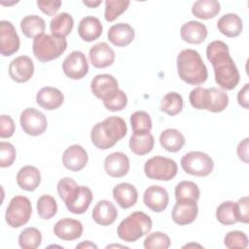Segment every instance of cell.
Segmentation results:
<instances>
[{"label":"cell","mask_w":249,"mask_h":249,"mask_svg":"<svg viewBox=\"0 0 249 249\" xmlns=\"http://www.w3.org/2000/svg\"><path fill=\"white\" fill-rule=\"evenodd\" d=\"M169 236L161 231H155L146 236L143 246L146 249H167L170 246Z\"/></svg>","instance_id":"obj_42"},{"label":"cell","mask_w":249,"mask_h":249,"mask_svg":"<svg viewBox=\"0 0 249 249\" xmlns=\"http://www.w3.org/2000/svg\"><path fill=\"white\" fill-rule=\"evenodd\" d=\"M130 2L127 0H107L105 1L104 18L107 21H114L126 11Z\"/></svg>","instance_id":"obj_41"},{"label":"cell","mask_w":249,"mask_h":249,"mask_svg":"<svg viewBox=\"0 0 249 249\" xmlns=\"http://www.w3.org/2000/svg\"><path fill=\"white\" fill-rule=\"evenodd\" d=\"M90 89L94 96L103 101L119 90V84L110 74H98L91 80Z\"/></svg>","instance_id":"obj_15"},{"label":"cell","mask_w":249,"mask_h":249,"mask_svg":"<svg viewBox=\"0 0 249 249\" xmlns=\"http://www.w3.org/2000/svg\"><path fill=\"white\" fill-rule=\"evenodd\" d=\"M74 26V19L68 13H60L55 15L51 22L50 29L53 35L65 38L68 36Z\"/></svg>","instance_id":"obj_30"},{"label":"cell","mask_w":249,"mask_h":249,"mask_svg":"<svg viewBox=\"0 0 249 249\" xmlns=\"http://www.w3.org/2000/svg\"><path fill=\"white\" fill-rule=\"evenodd\" d=\"M76 248L78 249V248H86V249H88V248H94V249H96L97 248V246L94 244V243H92L91 241H89V240H85V241H83V242H81L80 244H78L77 246H76Z\"/></svg>","instance_id":"obj_52"},{"label":"cell","mask_w":249,"mask_h":249,"mask_svg":"<svg viewBox=\"0 0 249 249\" xmlns=\"http://www.w3.org/2000/svg\"><path fill=\"white\" fill-rule=\"evenodd\" d=\"M218 30L229 38L237 37L243 29V21L236 14H226L222 16L217 22Z\"/></svg>","instance_id":"obj_28"},{"label":"cell","mask_w":249,"mask_h":249,"mask_svg":"<svg viewBox=\"0 0 249 249\" xmlns=\"http://www.w3.org/2000/svg\"><path fill=\"white\" fill-rule=\"evenodd\" d=\"M236 210L238 222L247 224L249 222V198L248 196H243L237 200Z\"/></svg>","instance_id":"obj_48"},{"label":"cell","mask_w":249,"mask_h":249,"mask_svg":"<svg viewBox=\"0 0 249 249\" xmlns=\"http://www.w3.org/2000/svg\"><path fill=\"white\" fill-rule=\"evenodd\" d=\"M20 29L23 35L30 39H35L37 36L44 34L46 29L45 20L36 15L24 17L20 20Z\"/></svg>","instance_id":"obj_31"},{"label":"cell","mask_w":249,"mask_h":249,"mask_svg":"<svg viewBox=\"0 0 249 249\" xmlns=\"http://www.w3.org/2000/svg\"><path fill=\"white\" fill-rule=\"evenodd\" d=\"M20 41L15 26L11 21H0V53L4 56L16 53L19 49Z\"/></svg>","instance_id":"obj_12"},{"label":"cell","mask_w":249,"mask_h":249,"mask_svg":"<svg viewBox=\"0 0 249 249\" xmlns=\"http://www.w3.org/2000/svg\"><path fill=\"white\" fill-rule=\"evenodd\" d=\"M177 72L179 78L189 85H201L208 78L207 67L198 52L185 49L177 55Z\"/></svg>","instance_id":"obj_3"},{"label":"cell","mask_w":249,"mask_h":249,"mask_svg":"<svg viewBox=\"0 0 249 249\" xmlns=\"http://www.w3.org/2000/svg\"><path fill=\"white\" fill-rule=\"evenodd\" d=\"M197 203L192 199L177 200L173 206L171 218L179 226H186L193 223L197 216Z\"/></svg>","instance_id":"obj_13"},{"label":"cell","mask_w":249,"mask_h":249,"mask_svg":"<svg viewBox=\"0 0 249 249\" xmlns=\"http://www.w3.org/2000/svg\"><path fill=\"white\" fill-rule=\"evenodd\" d=\"M144 204L154 212L160 213L165 210L169 202V196L167 191L160 186L148 187L143 195Z\"/></svg>","instance_id":"obj_16"},{"label":"cell","mask_w":249,"mask_h":249,"mask_svg":"<svg viewBox=\"0 0 249 249\" xmlns=\"http://www.w3.org/2000/svg\"><path fill=\"white\" fill-rule=\"evenodd\" d=\"M113 197L121 208L127 209L137 202L138 193L133 185L124 182L114 187Z\"/></svg>","instance_id":"obj_25"},{"label":"cell","mask_w":249,"mask_h":249,"mask_svg":"<svg viewBox=\"0 0 249 249\" xmlns=\"http://www.w3.org/2000/svg\"><path fill=\"white\" fill-rule=\"evenodd\" d=\"M62 70L66 77L72 80H80L89 72V63L84 53L74 51L70 53L62 62Z\"/></svg>","instance_id":"obj_11"},{"label":"cell","mask_w":249,"mask_h":249,"mask_svg":"<svg viewBox=\"0 0 249 249\" xmlns=\"http://www.w3.org/2000/svg\"><path fill=\"white\" fill-rule=\"evenodd\" d=\"M178 166L176 161L166 157H153L144 164L145 175L152 180L170 181L176 176Z\"/></svg>","instance_id":"obj_6"},{"label":"cell","mask_w":249,"mask_h":249,"mask_svg":"<svg viewBox=\"0 0 249 249\" xmlns=\"http://www.w3.org/2000/svg\"><path fill=\"white\" fill-rule=\"evenodd\" d=\"M248 142L249 138H244L242 141L239 142L236 149V153L239 160H241L245 163H248Z\"/></svg>","instance_id":"obj_50"},{"label":"cell","mask_w":249,"mask_h":249,"mask_svg":"<svg viewBox=\"0 0 249 249\" xmlns=\"http://www.w3.org/2000/svg\"><path fill=\"white\" fill-rule=\"evenodd\" d=\"M32 214L30 200L23 196H14L6 208L5 220L11 228H20L25 225Z\"/></svg>","instance_id":"obj_8"},{"label":"cell","mask_w":249,"mask_h":249,"mask_svg":"<svg viewBox=\"0 0 249 249\" xmlns=\"http://www.w3.org/2000/svg\"><path fill=\"white\" fill-rule=\"evenodd\" d=\"M9 76L16 83H26L34 74V64L27 55H19L9 64Z\"/></svg>","instance_id":"obj_14"},{"label":"cell","mask_w":249,"mask_h":249,"mask_svg":"<svg viewBox=\"0 0 249 249\" xmlns=\"http://www.w3.org/2000/svg\"><path fill=\"white\" fill-rule=\"evenodd\" d=\"M189 101L195 109L206 110L207 89H204L202 87H196L192 89L189 94Z\"/></svg>","instance_id":"obj_45"},{"label":"cell","mask_w":249,"mask_h":249,"mask_svg":"<svg viewBox=\"0 0 249 249\" xmlns=\"http://www.w3.org/2000/svg\"><path fill=\"white\" fill-rule=\"evenodd\" d=\"M83 225L80 221L63 218L58 220L53 226V233L62 240L71 241L78 239L83 234Z\"/></svg>","instance_id":"obj_19"},{"label":"cell","mask_w":249,"mask_h":249,"mask_svg":"<svg viewBox=\"0 0 249 249\" xmlns=\"http://www.w3.org/2000/svg\"><path fill=\"white\" fill-rule=\"evenodd\" d=\"M15 123L12 117L9 115H1L0 116V137L1 138H9L13 136L15 132Z\"/></svg>","instance_id":"obj_47"},{"label":"cell","mask_w":249,"mask_h":249,"mask_svg":"<svg viewBox=\"0 0 249 249\" xmlns=\"http://www.w3.org/2000/svg\"><path fill=\"white\" fill-rule=\"evenodd\" d=\"M67 49L65 38L53 34H41L33 39L32 50L35 57L41 62L58 58Z\"/></svg>","instance_id":"obj_5"},{"label":"cell","mask_w":249,"mask_h":249,"mask_svg":"<svg viewBox=\"0 0 249 249\" xmlns=\"http://www.w3.org/2000/svg\"><path fill=\"white\" fill-rule=\"evenodd\" d=\"M183 170L193 176H208L214 168V161L210 156L200 151H192L185 154L181 159Z\"/></svg>","instance_id":"obj_7"},{"label":"cell","mask_w":249,"mask_h":249,"mask_svg":"<svg viewBox=\"0 0 249 249\" xmlns=\"http://www.w3.org/2000/svg\"><path fill=\"white\" fill-rule=\"evenodd\" d=\"M16 149L9 142H0V166L2 168L11 166L16 160Z\"/></svg>","instance_id":"obj_46"},{"label":"cell","mask_w":249,"mask_h":249,"mask_svg":"<svg viewBox=\"0 0 249 249\" xmlns=\"http://www.w3.org/2000/svg\"><path fill=\"white\" fill-rule=\"evenodd\" d=\"M111 247H122V248H127L126 246H124V245H116V244H112V245H108L107 248H111Z\"/></svg>","instance_id":"obj_54"},{"label":"cell","mask_w":249,"mask_h":249,"mask_svg":"<svg viewBox=\"0 0 249 249\" xmlns=\"http://www.w3.org/2000/svg\"><path fill=\"white\" fill-rule=\"evenodd\" d=\"M93 198L91 190L87 186H74L62 198L68 211L74 214L85 213Z\"/></svg>","instance_id":"obj_9"},{"label":"cell","mask_w":249,"mask_h":249,"mask_svg":"<svg viewBox=\"0 0 249 249\" xmlns=\"http://www.w3.org/2000/svg\"><path fill=\"white\" fill-rule=\"evenodd\" d=\"M248 93H249V84H245L244 87L237 93V102L244 109H248Z\"/></svg>","instance_id":"obj_51"},{"label":"cell","mask_w":249,"mask_h":249,"mask_svg":"<svg viewBox=\"0 0 249 249\" xmlns=\"http://www.w3.org/2000/svg\"><path fill=\"white\" fill-rule=\"evenodd\" d=\"M41 231L33 227L24 229L18 235V244L23 249H36L41 245Z\"/></svg>","instance_id":"obj_39"},{"label":"cell","mask_w":249,"mask_h":249,"mask_svg":"<svg viewBox=\"0 0 249 249\" xmlns=\"http://www.w3.org/2000/svg\"><path fill=\"white\" fill-rule=\"evenodd\" d=\"M220 11L221 5L216 0H198L195 2L192 7V14L201 19L213 18Z\"/></svg>","instance_id":"obj_32"},{"label":"cell","mask_w":249,"mask_h":249,"mask_svg":"<svg viewBox=\"0 0 249 249\" xmlns=\"http://www.w3.org/2000/svg\"><path fill=\"white\" fill-rule=\"evenodd\" d=\"M91 216L96 224L100 226H109L116 221L118 211L111 201L101 199L93 207Z\"/></svg>","instance_id":"obj_23"},{"label":"cell","mask_w":249,"mask_h":249,"mask_svg":"<svg viewBox=\"0 0 249 249\" xmlns=\"http://www.w3.org/2000/svg\"><path fill=\"white\" fill-rule=\"evenodd\" d=\"M153 222L149 215L142 211H135L124 218L118 226V236L125 242H134L149 233Z\"/></svg>","instance_id":"obj_4"},{"label":"cell","mask_w":249,"mask_h":249,"mask_svg":"<svg viewBox=\"0 0 249 249\" xmlns=\"http://www.w3.org/2000/svg\"><path fill=\"white\" fill-rule=\"evenodd\" d=\"M17 183L18 187L27 192L35 191L41 183V173L33 165L21 167L17 174Z\"/></svg>","instance_id":"obj_26"},{"label":"cell","mask_w":249,"mask_h":249,"mask_svg":"<svg viewBox=\"0 0 249 249\" xmlns=\"http://www.w3.org/2000/svg\"><path fill=\"white\" fill-rule=\"evenodd\" d=\"M135 32L128 23L119 22L112 25L107 33L108 40L116 47H126L134 39Z\"/></svg>","instance_id":"obj_22"},{"label":"cell","mask_w":249,"mask_h":249,"mask_svg":"<svg viewBox=\"0 0 249 249\" xmlns=\"http://www.w3.org/2000/svg\"><path fill=\"white\" fill-rule=\"evenodd\" d=\"M154 144V136L150 132L145 134L133 133L130 136L128 142L129 149L137 156H144L146 154H149L153 150Z\"/></svg>","instance_id":"obj_33"},{"label":"cell","mask_w":249,"mask_h":249,"mask_svg":"<svg viewBox=\"0 0 249 249\" xmlns=\"http://www.w3.org/2000/svg\"><path fill=\"white\" fill-rule=\"evenodd\" d=\"M184 135L175 128H167L160 135V144L167 152H179L185 145Z\"/></svg>","instance_id":"obj_29"},{"label":"cell","mask_w":249,"mask_h":249,"mask_svg":"<svg viewBox=\"0 0 249 249\" xmlns=\"http://www.w3.org/2000/svg\"><path fill=\"white\" fill-rule=\"evenodd\" d=\"M38 8L47 16H55L61 6V1L53 0V1H37Z\"/></svg>","instance_id":"obj_49"},{"label":"cell","mask_w":249,"mask_h":249,"mask_svg":"<svg viewBox=\"0 0 249 249\" xmlns=\"http://www.w3.org/2000/svg\"><path fill=\"white\" fill-rule=\"evenodd\" d=\"M63 93L53 87H44L36 94L37 104L45 110H55L63 104Z\"/></svg>","instance_id":"obj_21"},{"label":"cell","mask_w":249,"mask_h":249,"mask_svg":"<svg viewBox=\"0 0 249 249\" xmlns=\"http://www.w3.org/2000/svg\"><path fill=\"white\" fill-rule=\"evenodd\" d=\"M102 3L101 0H96V1H83V4L88 6L89 8H96Z\"/></svg>","instance_id":"obj_53"},{"label":"cell","mask_w":249,"mask_h":249,"mask_svg":"<svg viewBox=\"0 0 249 249\" xmlns=\"http://www.w3.org/2000/svg\"><path fill=\"white\" fill-rule=\"evenodd\" d=\"M216 219L225 226L236 224L238 222L236 203L231 200L222 202L216 209Z\"/></svg>","instance_id":"obj_35"},{"label":"cell","mask_w":249,"mask_h":249,"mask_svg":"<svg viewBox=\"0 0 249 249\" xmlns=\"http://www.w3.org/2000/svg\"><path fill=\"white\" fill-rule=\"evenodd\" d=\"M184 101L181 94L175 91L167 92L160 101V111L173 117L182 112Z\"/></svg>","instance_id":"obj_36"},{"label":"cell","mask_w":249,"mask_h":249,"mask_svg":"<svg viewBox=\"0 0 249 249\" xmlns=\"http://www.w3.org/2000/svg\"><path fill=\"white\" fill-rule=\"evenodd\" d=\"M19 123L22 130L31 136L43 134L48 126V121L45 115L37 109L30 107L21 112Z\"/></svg>","instance_id":"obj_10"},{"label":"cell","mask_w":249,"mask_h":249,"mask_svg":"<svg viewBox=\"0 0 249 249\" xmlns=\"http://www.w3.org/2000/svg\"><path fill=\"white\" fill-rule=\"evenodd\" d=\"M127 132L126 124L118 116H111L93 125L90 139L93 145L100 150H107L123 139Z\"/></svg>","instance_id":"obj_2"},{"label":"cell","mask_w":249,"mask_h":249,"mask_svg":"<svg viewBox=\"0 0 249 249\" xmlns=\"http://www.w3.org/2000/svg\"><path fill=\"white\" fill-rule=\"evenodd\" d=\"M102 24L100 20L92 16L83 18L78 25V34L86 42H92L102 34Z\"/></svg>","instance_id":"obj_27"},{"label":"cell","mask_w":249,"mask_h":249,"mask_svg":"<svg viewBox=\"0 0 249 249\" xmlns=\"http://www.w3.org/2000/svg\"><path fill=\"white\" fill-rule=\"evenodd\" d=\"M206 57L210 61L215 75V82L226 90L235 89L240 80L238 69L230 54L228 45L220 40L207 45Z\"/></svg>","instance_id":"obj_1"},{"label":"cell","mask_w":249,"mask_h":249,"mask_svg":"<svg viewBox=\"0 0 249 249\" xmlns=\"http://www.w3.org/2000/svg\"><path fill=\"white\" fill-rule=\"evenodd\" d=\"M37 212L41 219L50 220L55 216L57 212V204L55 199L50 195H43L37 200Z\"/></svg>","instance_id":"obj_40"},{"label":"cell","mask_w":249,"mask_h":249,"mask_svg":"<svg viewBox=\"0 0 249 249\" xmlns=\"http://www.w3.org/2000/svg\"><path fill=\"white\" fill-rule=\"evenodd\" d=\"M103 104L108 111H112V112L122 111L123 109L125 108L127 104V96L124 93V91H123L122 89H119L110 97L103 100Z\"/></svg>","instance_id":"obj_44"},{"label":"cell","mask_w":249,"mask_h":249,"mask_svg":"<svg viewBox=\"0 0 249 249\" xmlns=\"http://www.w3.org/2000/svg\"><path fill=\"white\" fill-rule=\"evenodd\" d=\"M189 246H197V247H201V245H199V244H186V245H184L183 247H189Z\"/></svg>","instance_id":"obj_55"},{"label":"cell","mask_w":249,"mask_h":249,"mask_svg":"<svg viewBox=\"0 0 249 249\" xmlns=\"http://www.w3.org/2000/svg\"><path fill=\"white\" fill-rule=\"evenodd\" d=\"M90 63L95 68H106L115 61L114 50L105 42L93 45L89 52Z\"/></svg>","instance_id":"obj_20"},{"label":"cell","mask_w":249,"mask_h":249,"mask_svg":"<svg viewBox=\"0 0 249 249\" xmlns=\"http://www.w3.org/2000/svg\"><path fill=\"white\" fill-rule=\"evenodd\" d=\"M129 159L123 152H115L108 155L104 160V169L113 178H121L129 171Z\"/></svg>","instance_id":"obj_18"},{"label":"cell","mask_w":249,"mask_h":249,"mask_svg":"<svg viewBox=\"0 0 249 249\" xmlns=\"http://www.w3.org/2000/svg\"><path fill=\"white\" fill-rule=\"evenodd\" d=\"M208 34L207 27L196 20H190L184 23L180 29V35L183 41L190 44L202 43Z\"/></svg>","instance_id":"obj_24"},{"label":"cell","mask_w":249,"mask_h":249,"mask_svg":"<svg viewBox=\"0 0 249 249\" xmlns=\"http://www.w3.org/2000/svg\"><path fill=\"white\" fill-rule=\"evenodd\" d=\"M130 124L133 133L145 134L152 129V120L150 115L145 111H136L130 116Z\"/></svg>","instance_id":"obj_37"},{"label":"cell","mask_w":249,"mask_h":249,"mask_svg":"<svg viewBox=\"0 0 249 249\" xmlns=\"http://www.w3.org/2000/svg\"><path fill=\"white\" fill-rule=\"evenodd\" d=\"M200 192L198 186L193 181H181L175 187L176 200L192 199L197 201L199 199Z\"/></svg>","instance_id":"obj_38"},{"label":"cell","mask_w":249,"mask_h":249,"mask_svg":"<svg viewBox=\"0 0 249 249\" xmlns=\"http://www.w3.org/2000/svg\"><path fill=\"white\" fill-rule=\"evenodd\" d=\"M224 244L227 248L245 249L248 246V237L240 231H231L224 237Z\"/></svg>","instance_id":"obj_43"},{"label":"cell","mask_w":249,"mask_h":249,"mask_svg":"<svg viewBox=\"0 0 249 249\" xmlns=\"http://www.w3.org/2000/svg\"><path fill=\"white\" fill-rule=\"evenodd\" d=\"M89 156L87 151L78 144H74L65 149L62 155V163L70 171H80L88 163Z\"/></svg>","instance_id":"obj_17"},{"label":"cell","mask_w":249,"mask_h":249,"mask_svg":"<svg viewBox=\"0 0 249 249\" xmlns=\"http://www.w3.org/2000/svg\"><path fill=\"white\" fill-rule=\"evenodd\" d=\"M229 104V96L228 94L217 88H209L207 89V102H206V110L219 113L224 111Z\"/></svg>","instance_id":"obj_34"}]
</instances>
